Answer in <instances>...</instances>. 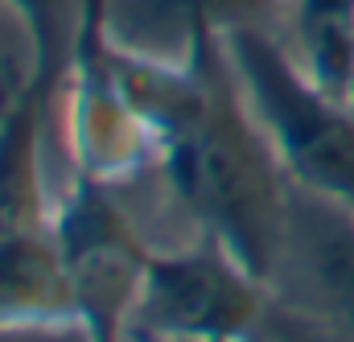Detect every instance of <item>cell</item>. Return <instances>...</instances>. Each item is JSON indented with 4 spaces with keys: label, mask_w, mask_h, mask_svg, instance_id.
<instances>
[{
    "label": "cell",
    "mask_w": 354,
    "mask_h": 342,
    "mask_svg": "<svg viewBox=\"0 0 354 342\" xmlns=\"http://www.w3.org/2000/svg\"><path fill=\"white\" fill-rule=\"evenodd\" d=\"M276 42L326 95L354 103V0H292Z\"/></svg>",
    "instance_id": "9c48e42d"
},
{
    "label": "cell",
    "mask_w": 354,
    "mask_h": 342,
    "mask_svg": "<svg viewBox=\"0 0 354 342\" xmlns=\"http://www.w3.org/2000/svg\"><path fill=\"white\" fill-rule=\"evenodd\" d=\"M292 0H107V33L115 46L185 62L198 42L227 33L280 37Z\"/></svg>",
    "instance_id": "52a82bcc"
},
{
    "label": "cell",
    "mask_w": 354,
    "mask_h": 342,
    "mask_svg": "<svg viewBox=\"0 0 354 342\" xmlns=\"http://www.w3.org/2000/svg\"><path fill=\"white\" fill-rule=\"evenodd\" d=\"M111 58L161 141V173L174 198L202 235L268 285L288 235L292 177L239 87L227 42L206 37L185 62L145 58L111 42Z\"/></svg>",
    "instance_id": "6da1fadb"
},
{
    "label": "cell",
    "mask_w": 354,
    "mask_h": 342,
    "mask_svg": "<svg viewBox=\"0 0 354 342\" xmlns=\"http://www.w3.org/2000/svg\"><path fill=\"white\" fill-rule=\"evenodd\" d=\"M223 42L292 186L354 210V107L326 95L272 33H227Z\"/></svg>",
    "instance_id": "7a4b0ae2"
},
{
    "label": "cell",
    "mask_w": 354,
    "mask_h": 342,
    "mask_svg": "<svg viewBox=\"0 0 354 342\" xmlns=\"http://www.w3.org/2000/svg\"><path fill=\"white\" fill-rule=\"evenodd\" d=\"M268 314V285L218 240L149 252L145 285L128 318L136 342H252Z\"/></svg>",
    "instance_id": "3957f363"
},
{
    "label": "cell",
    "mask_w": 354,
    "mask_h": 342,
    "mask_svg": "<svg viewBox=\"0 0 354 342\" xmlns=\"http://www.w3.org/2000/svg\"><path fill=\"white\" fill-rule=\"evenodd\" d=\"M334 342H354V210L292 186L280 264L268 280Z\"/></svg>",
    "instance_id": "8992f818"
},
{
    "label": "cell",
    "mask_w": 354,
    "mask_h": 342,
    "mask_svg": "<svg viewBox=\"0 0 354 342\" xmlns=\"http://www.w3.org/2000/svg\"><path fill=\"white\" fill-rule=\"evenodd\" d=\"M95 4L99 0H0V12L21 25L25 46H29L25 83L58 91Z\"/></svg>",
    "instance_id": "30bf717a"
},
{
    "label": "cell",
    "mask_w": 354,
    "mask_h": 342,
    "mask_svg": "<svg viewBox=\"0 0 354 342\" xmlns=\"http://www.w3.org/2000/svg\"><path fill=\"white\" fill-rule=\"evenodd\" d=\"M0 322L8 326H41V322L83 326L54 219L0 235Z\"/></svg>",
    "instance_id": "ba28073f"
},
{
    "label": "cell",
    "mask_w": 354,
    "mask_h": 342,
    "mask_svg": "<svg viewBox=\"0 0 354 342\" xmlns=\"http://www.w3.org/2000/svg\"><path fill=\"white\" fill-rule=\"evenodd\" d=\"M0 342H91V334L75 322H41V326L0 322Z\"/></svg>",
    "instance_id": "8fae6325"
},
{
    "label": "cell",
    "mask_w": 354,
    "mask_h": 342,
    "mask_svg": "<svg viewBox=\"0 0 354 342\" xmlns=\"http://www.w3.org/2000/svg\"><path fill=\"white\" fill-rule=\"evenodd\" d=\"M54 231L66 252L79 322L91 342H128V318L153 248L115 202V190L71 173V186L54 206Z\"/></svg>",
    "instance_id": "5b68a950"
},
{
    "label": "cell",
    "mask_w": 354,
    "mask_h": 342,
    "mask_svg": "<svg viewBox=\"0 0 354 342\" xmlns=\"http://www.w3.org/2000/svg\"><path fill=\"white\" fill-rule=\"evenodd\" d=\"M4 99H8V91H0V103H4Z\"/></svg>",
    "instance_id": "7c38bea8"
},
{
    "label": "cell",
    "mask_w": 354,
    "mask_h": 342,
    "mask_svg": "<svg viewBox=\"0 0 354 342\" xmlns=\"http://www.w3.org/2000/svg\"><path fill=\"white\" fill-rule=\"evenodd\" d=\"M103 17H107V0L91 8L75 58L54 91V103L66 136L71 173L115 190L153 165L161 170V141L120 83Z\"/></svg>",
    "instance_id": "277c9868"
}]
</instances>
